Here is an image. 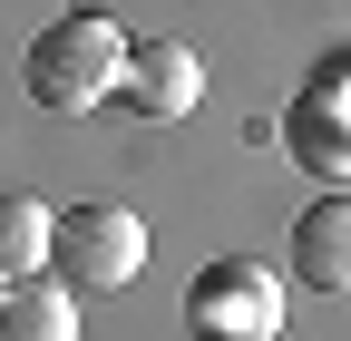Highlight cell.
Returning <instances> with one entry per match:
<instances>
[{"label":"cell","instance_id":"obj_1","mask_svg":"<svg viewBox=\"0 0 351 341\" xmlns=\"http://www.w3.org/2000/svg\"><path fill=\"white\" fill-rule=\"evenodd\" d=\"M20 78H29V98L49 108V117H88V108L117 98L127 39H117V20H98V10H69V20H49V29L29 39Z\"/></svg>","mask_w":351,"mask_h":341},{"label":"cell","instance_id":"obj_2","mask_svg":"<svg viewBox=\"0 0 351 341\" xmlns=\"http://www.w3.org/2000/svg\"><path fill=\"white\" fill-rule=\"evenodd\" d=\"M283 312H293V292H283L274 264H254V253H215L195 273V292H186L195 341H283Z\"/></svg>","mask_w":351,"mask_h":341},{"label":"cell","instance_id":"obj_3","mask_svg":"<svg viewBox=\"0 0 351 341\" xmlns=\"http://www.w3.org/2000/svg\"><path fill=\"white\" fill-rule=\"evenodd\" d=\"M49 273L69 292H127V283L147 273L137 205H69V215H59V244H49Z\"/></svg>","mask_w":351,"mask_h":341},{"label":"cell","instance_id":"obj_4","mask_svg":"<svg viewBox=\"0 0 351 341\" xmlns=\"http://www.w3.org/2000/svg\"><path fill=\"white\" fill-rule=\"evenodd\" d=\"M283 137L302 156V176H322V186H351V59L313 68L302 78V98L283 117Z\"/></svg>","mask_w":351,"mask_h":341},{"label":"cell","instance_id":"obj_5","mask_svg":"<svg viewBox=\"0 0 351 341\" xmlns=\"http://www.w3.org/2000/svg\"><path fill=\"white\" fill-rule=\"evenodd\" d=\"M195 98H205V68H195V49L186 39H137L127 49V78H117V108H137V117H195Z\"/></svg>","mask_w":351,"mask_h":341},{"label":"cell","instance_id":"obj_6","mask_svg":"<svg viewBox=\"0 0 351 341\" xmlns=\"http://www.w3.org/2000/svg\"><path fill=\"white\" fill-rule=\"evenodd\" d=\"M293 283L322 292V303L351 292V195H313L293 215Z\"/></svg>","mask_w":351,"mask_h":341},{"label":"cell","instance_id":"obj_7","mask_svg":"<svg viewBox=\"0 0 351 341\" xmlns=\"http://www.w3.org/2000/svg\"><path fill=\"white\" fill-rule=\"evenodd\" d=\"M49 244H59V215L39 195H0V273H49Z\"/></svg>","mask_w":351,"mask_h":341},{"label":"cell","instance_id":"obj_8","mask_svg":"<svg viewBox=\"0 0 351 341\" xmlns=\"http://www.w3.org/2000/svg\"><path fill=\"white\" fill-rule=\"evenodd\" d=\"M69 331H78V312H69L39 273H20V292L0 283V341H69Z\"/></svg>","mask_w":351,"mask_h":341},{"label":"cell","instance_id":"obj_9","mask_svg":"<svg viewBox=\"0 0 351 341\" xmlns=\"http://www.w3.org/2000/svg\"><path fill=\"white\" fill-rule=\"evenodd\" d=\"M341 195H351V186H341Z\"/></svg>","mask_w":351,"mask_h":341}]
</instances>
